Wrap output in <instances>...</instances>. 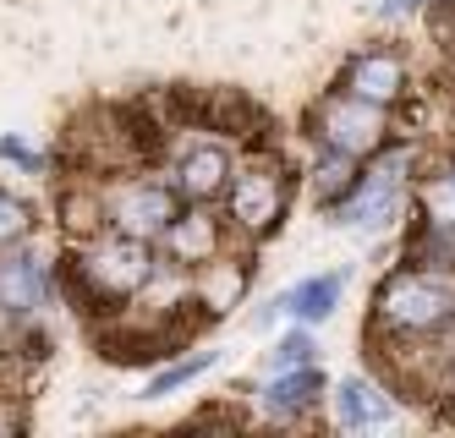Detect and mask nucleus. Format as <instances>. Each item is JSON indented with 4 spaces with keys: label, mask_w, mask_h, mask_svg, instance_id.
<instances>
[{
    "label": "nucleus",
    "mask_w": 455,
    "mask_h": 438,
    "mask_svg": "<svg viewBox=\"0 0 455 438\" xmlns=\"http://www.w3.org/2000/svg\"><path fill=\"white\" fill-rule=\"evenodd\" d=\"M22 230H28V203H17V197H0V242H17Z\"/></svg>",
    "instance_id": "nucleus-15"
},
{
    "label": "nucleus",
    "mask_w": 455,
    "mask_h": 438,
    "mask_svg": "<svg viewBox=\"0 0 455 438\" xmlns=\"http://www.w3.org/2000/svg\"><path fill=\"white\" fill-rule=\"evenodd\" d=\"M395 203H401L395 171H379V176H373V187H368V192H363V197H356V203L346 209V219H351V225H389Z\"/></svg>",
    "instance_id": "nucleus-7"
},
{
    "label": "nucleus",
    "mask_w": 455,
    "mask_h": 438,
    "mask_svg": "<svg viewBox=\"0 0 455 438\" xmlns=\"http://www.w3.org/2000/svg\"><path fill=\"white\" fill-rule=\"evenodd\" d=\"M214 356H192V362H181V367H171V373H159L154 384H148V400H159V394H171L176 384H187V378H198L204 367H209Z\"/></svg>",
    "instance_id": "nucleus-14"
},
{
    "label": "nucleus",
    "mask_w": 455,
    "mask_h": 438,
    "mask_svg": "<svg viewBox=\"0 0 455 438\" xmlns=\"http://www.w3.org/2000/svg\"><path fill=\"white\" fill-rule=\"evenodd\" d=\"M323 126H330V143H335L340 154H363V148H373V138H379V115L368 110V99H356V105H335Z\"/></svg>",
    "instance_id": "nucleus-5"
},
{
    "label": "nucleus",
    "mask_w": 455,
    "mask_h": 438,
    "mask_svg": "<svg viewBox=\"0 0 455 438\" xmlns=\"http://www.w3.org/2000/svg\"><path fill=\"white\" fill-rule=\"evenodd\" d=\"M116 225L126 235H154V230H165L171 225V197L159 192V187H126L116 197Z\"/></svg>",
    "instance_id": "nucleus-4"
},
{
    "label": "nucleus",
    "mask_w": 455,
    "mask_h": 438,
    "mask_svg": "<svg viewBox=\"0 0 455 438\" xmlns=\"http://www.w3.org/2000/svg\"><path fill=\"white\" fill-rule=\"evenodd\" d=\"M335 406H340V422H346V427H384L389 417H395V411H389V400H384L373 384H363V378L340 384Z\"/></svg>",
    "instance_id": "nucleus-6"
},
{
    "label": "nucleus",
    "mask_w": 455,
    "mask_h": 438,
    "mask_svg": "<svg viewBox=\"0 0 455 438\" xmlns=\"http://www.w3.org/2000/svg\"><path fill=\"white\" fill-rule=\"evenodd\" d=\"M171 247H176L181 258H198V252H209V247H214V235H209V225H204V219H181V225L171 230Z\"/></svg>",
    "instance_id": "nucleus-13"
},
{
    "label": "nucleus",
    "mask_w": 455,
    "mask_h": 438,
    "mask_svg": "<svg viewBox=\"0 0 455 438\" xmlns=\"http://www.w3.org/2000/svg\"><path fill=\"white\" fill-rule=\"evenodd\" d=\"M323 389V378L313 373V367H307V373H291V378H275L269 389H264V406L275 411V417H297V411H307L313 406V394Z\"/></svg>",
    "instance_id": "nucleus-8"
},
{
    "label": "nucleus",
    "mask_w": 455,
    "mask_h": 438,
    "mask_svg": "<svg viewBox=\"0 0 455 438\" xmlns=\"http://www.w3.org/2000/svg\"><path fill=\"white\" fill-rule=\"evenodd\" d=\"M406 6H417V0H389V6H384V17H401Z\"/></svg>",
    "instance_id": "nucleus-17"
},
{
    "label": "nucleus",
    "mask_w": 455,
    "mask_h": 438,
    "mask_svg": "<svg viewBox=\"0 0 455 438\" xmlns=\"http://www.w3.org/2000/svg\"><path fill=\"white\" fill-rule=\"evenodd\" d=\"M335 296H340V275H323V280H307L285 296V307L291 313H302V318H323L335 307Z\"/></svg>",
    "instance_id": "nucleus-12"
},
{
    "label": "nucleus",
    "mask_w": 455,
    "mask_h": 438,
    "mask_svg": "<svg viewBox=\"0 0 455 438\" xmlns=\"http://www.w3.org/2000/svg\"><path fill=\"white\" fill-rule=\"evenodd\" d=\"M220 181H225V154H220V148H198V154H187V164H181V187H187L192 197L220 192Z\"/></svg>",
    "instance_id": "nucleus-11"
},
{
    "label": "nucleus",
    "mask_w": 455,
    "mask_h": 438,
    "mask_svg": "<svg viewBox=\"0 0 455 438\" xmlns=\"http://www.w3.org/2000/svg\"><path fill=\"white\" fill-rule=\"evenodd\" d=\"M83 275H88V285H100L110 296H126V291H138L148 280V252L138 242H110L83 263Z\"/></svg>",
    "instance_id": "nucleus-2"
},
{
    "label": "nucleus",
    "mask_w": 455,
    "mask_h": 438,
    "mask_svg": "<svg viewBox=\"0 0 455 438\" xmlns=\"http://www.w3.org/2000/svg\"><path fill=\"white\" fill-rule=\"evenodd\" d=\"M307 362H313V340H307V334H291V340H280L275 367H307Z\"/></svg>",
    "instance_id": "nucleus-16"
},
{
    "label": "nucleus",
    "mask_w": 455,
    "mask_h": 438,
    "mask_svg": "<svg viewBox=\"0 0 455 438\" xmlns=\"http://www.w3.org/2000/svg\"><path fill=\"white\" fill-rule=\"evenodd\" d=\"M44 301V263L34 252L0 258V307L6 313H34Z\"/></svg>",
    "instance_id": "nucleus-3"
},
{
    "label": "nucleus",
    "mask_w": 455,
    "mask_h": 438,
    "mask_svg": "<svg viewBox=\"0 0 455 438\" xmlns=\"http://www.w3.org/2000/svg\"><path fill=\"white\" fill-rule=\"evenodd\" d=\"M351 88L356 99H395L401 93V66L389 60V55H368V60H356V72H351Z\"/></svg>",
    "instance_id": "nucleus-9"
},
{
    "label": "nucleus",
    "mask_w": 455,
    "mask_h": 438,
    "mask_svg": "<svg viewBox=\"0 0 455 438\" xmlns=\"http://www.w3.org/2000/svg\"><path fill=\"white\" fill-rule=\"evenodd\" d=\"M379 307H384L389 323L428 329V323H439V318L455 307V291H450L444 280H428V275H406V280H395V285L379 296Z\"/></svg>",
    "instance_id": "nucleus-1"
},
{
    "label": "nucleus",
    "mask_w": 455,
    "mask_h": 438,
    "mask_svg": "<svg viewBox=\"0 0 455 438\" xmlns=\"http://www.w3.org/2000/svg\"><path fill=\"white\" fill-rule=\"evenodd\" d=\"M275 214H280V187H275V176H242V187H236V219L269 225Z\"/></svg>",
    "instance_id": "nucleus-10"
}]
</instances>
